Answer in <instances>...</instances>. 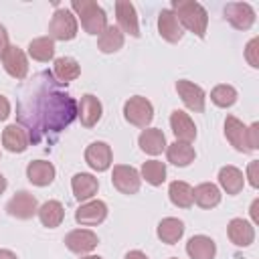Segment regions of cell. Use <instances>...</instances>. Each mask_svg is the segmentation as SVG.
I'll return each instance as SVG.
<instances>
[{
    "label": "cell",
    "instance_id": "1",
    "mask_svg": "<svg viewBox=\"0 0 259 259\" xmlns=\"http://www.w3.org/2000/svg\"><path fill=\"white\" fill-rule=\"evenodd\" d=\"M30 103H20V123L28 127V140L38 142L42 134H59L77 117V101L69 93L55 91L42 83V87L30 95Z\"/></svg>",
    "mask_w": 259,
    "mask_h": 259
},
{
    "label": "cell",
    "instance_id": "2",
    "mask_svg": "<svg viewBox=\"0 0 259 259\" xmlns=\"http://www.w3.org/2000/svg\"><path fill=\"white\" fill-rule=\"evenodd\" d=\"M170 10L176 14L182 28L194 32L198 38H202L206 34L208 14L198 2H194V0H174Z\"/></svg>",
    "mask_w": 259,
    "mask_h": 259
},
{
    "label": "cell",
    "instance_id": "3",
    "mask_svg": "<svg viewBox=\"0 0 259 259\" xmlns=\"http://www.w3.org/2000/svg\"><path fill=\"white\" fill-rule=\"evenodd\" d=\"M71 8L77 12V16L81 18V26L85 32L89 34H101L107 26V14L105 10L93 2V0H73Z\"/></svg>",
    "mask_w": 259,
    "mask_h": 259
},
{
    "label": "cell",
    "instance_id": "4",
    "mask_svg": "<svg viewBox=\"0 0 259 259\" xmlns=\"http://www.w3.org/2000/svg\"><path fill=\"white\" fill-rule=\"evenodd\" d=\"M49 36L53 40H73L77 36V18L69 8H57L49 22Z\"/></svg>",
    "mask_w": 259,
    "mask_h": 259
},
{
    "label": "cell",
    "instance_id": "5",
    "mask_svg": "<svg viewBox=\"0 0 259 259\" xmlns=\"http://www.w3.org/2000/svg\"><path fill=\"white\" fill-rule=\"evenodd\" d=\"M123 117L136 127H148L150 121L154 119V107L146 97L134 95L123 105Z\"/></svg>",
    "mask_w": 259,
    "mask_h": 259
},
{
    "label": "cell",
    "instance_id": "6",
    "mask_svg": "<svg viewBox=\"0 0 259 259\" xmlns=\"http://www.w3.org/2000/svg\"><path fill=\"white\" fill-rule=\"evenodd\" d=\"M111 182H113V186H115L121 194H136V192L140 190L142 176H140V172H138L134 166L117 164V166H113Z\"/></svg>",
    "mask_w": 259,
    "mask_h": 259
},
{
    "label": "cell",
    "instance_id": "7",
    "mask_svg": "<svg viewBox=\"0 0 259 259\" xmlns=\"http://www.w3.org/2000/svg\"><path fill=\"white\" fill-rule=\"evenodd\" d=\"M6 210L10 217H16L20 221H26V219H32L38 210V204H36V198L28 192V190H18L6 204Z\"/></svg>",
    "mask_w": 259,
    "mask_h": 259
},
{
    "label": "cell",
    "instance_id": "8",
    "mask_svg": "<svg viewBox=\"0 0 259 259\" xmlns=\"http://www.w3.org/2000/svg\"><path fill=\"white\" fill-rule=\"evenodd\" d=\"M225 18L237 30H249L255 22V10L247 2H231L225 6Z\"/></svg>",
    "mask_w": 259,
    "mask_h": 259
},
{
    "label": "cell",
    "instance_id": "9",
    "mask_svg": "<svg viewBox=\"0 0 259 259\" xmlns=\"http://www.w3.org/2000/svg\"><path fill=\"white\" fill-rule=\"evenodd\" d=\"M2 65H4V71L14 77V79H24L28 75V61H26V55L20 47L16 45H10L6 49V53L2 55Z\"/></svg>",
    "mask_w": 259,
    "mask_h": 259
},
{
    "label": "cell",
    "instance_id": "10",
    "mask_svg": "<svg viewBox=\"0 0 259 259\" xmlns=\"http://www.w3.org/2000/svg\"><path fill=\"white\" fill-rule=\"evenodd\" d=\"M107 217V204L103 200H87L75 210V221L83 227H95Z\"/></svg>",
    "mask_w": 259,
    "mask_h": 259
},
{
    "label": "cell",
    "instance_id": "11",
    "mask_svg": "<svg viewBox=\"0 0 259 259\" xmlns=\"http://www.w3.org/2000/svg\"><path fill=\"white\" fill-rule=\"evenodd\" d=\"M115 16H117V28L121 32H127L130 36L138 38L140 36V26H138V14L132 2L127 0H117L115 2Z\"/></svg>",
    "mask_w": 259,
    "mask_h": 259
},
{
    "label": "cell",
    "instance_id": "12",
    "mask_svg": "<svg viewBox=\"0 0 259 259\" xmlns=\"http://www.w3.org/2000/svg\"><path fill=\"white\" fill-rule=\"evenodd\" d=\"M176 91H178L182 103H184L188 109H192V111H204L206 95H204L202 87L194 85L192 81L180 79V81H176Z\"/></svg>",
    "mask_w": 259,
    "mask_h": 259
},
{
    "label": "cell",
    "instance_id": "13",
    "mask_svg": "<svg viewBox=\"0 0 259 259\" xmlns=\"http://www.w3.org/2000/svg\"><path fill=\"white\" fill-rule=\"evenodd\" d=\"M97 243H99L97 235L93 231H89V229H75V231L67 233V237H65L67 249L73 251V253H77V255H83V253L93 251L97 247Z\"/></svg>",
    "mask_w": 259,
    "mask_h": 259
},
{
    "label": "cell",
    "instance_id": "14",
    "mask_svg": "<svg viewBox=\"0 0 259 259\" xmlns=\"http://www.w3.org/2000/svg\"><path fill=\"white\" fill-rule=\"evenodd\" d=\"M170 127H172V134L176 136V142L190 144L196 138V125H194L192 117L188 113H184L182 109H174L170 113Z\"/></svg>",
    "mask_w": 259,
    "mask_h": 259
},
{
    "label": "cell",
    "instance_id": "15",
    "mask_svg": "<svg viewBox=\"0 0 259 259\" xmlns=\"http://www.w3.org/2000/svg\"><path fill=\"white\" fill-rule=\"evenodd\" d=\"M85 162L95 172H105L111 166V148L105 142H93L85 150Z\"/></svg>",
    "mask_w": 259,
    "mask_h": 259
},
{
    "label": "cell",
    "instance_id": "16",
    "mask_svg": "<svg viewBox=\"0 0 259 259\" xmlns=\"http://www.w3.org/2000/svg\"><path fill=\"white\" fill-rule=\"evenodd\" d=\"M158 32L168 42H178L184 36V30H182L180 22H178L176 14L170 8H164L158 14Z\"/></svg>",
    "mask_w": 259,
    "mask_h": 259
},
{
    "label": "cell",
    "instance_id": "17",
    "mask_svg": "<svg viewBox=\"0 0 259 259\" xmlns=\"http://www.w3.org/2000/svg\"><path fill=\"white\" fill-rule=\"evenodd\" d=\"M77 117L81 119V125L93 127L101 119V101L95 95L85 93L77 103Z\"/></svg>",
    "mask_w": 259,
    "mask_h": 259
},
{
    "label": "cell",
    "instance_id": "18",
    "mask_svg": "<svg viewBox=\"0 0 259 259\" xmlns=\"http://www.w3.org/2000/svg\"><path fill=\"white\" fill-rule=\"evenodd\" d=\"M225 136H227V140L231 142V146L237 152H249V146H247V125L239 117L227 115V119H225Z\"/></svg>",
    "mask_w": 259,
    "mask_h": 259
},
{
    "label": "cell",
    "instance_id": "19",
    "mask_svg": "<svg viewBox=\"0 0 259 259\" xmlns=\"http://www.w3.org/2000/svg\"><path fill=\"white\" fill-rule=\"evenodd\" d=\"M28 134H26V130L22 127V125H18V123H10V125H6L4 127V132H2V146L8 150V152H12V154H20V152H24L26 148H28Z\"/></svg>",
    "mask_w": 259,
    "mask_h": 259
},
{
    "label": "cell",
    "instance_id": "20",
    "mask_svg": "<svg viewBox=\"0 0 259 259\" xmlns=\"http://www.w3.org/2000/svg\"><path fill=\"white\" fill-rule=\"evenodd\" d=\"M227 235L233 245L237 247H249L255 241V229L245 219H233L227 227Z\"/></svg>",
    "mask_w": 259,
    "mask_h": 259
},
{
    "label": "cell",
    "instance_id": "21",
    "mask_svg": "<svg viewBox=\"0 0 259 259\" xmlns=\"http://www.w3.org/2000/svg\"><path fill=\"white\" fill-rule=\"evenodd\" d=\"M26 178L34 186H49L55 180V166L47 160H32L26 166Z\"/></svg>",
    "mask_w": 259,
    "mask_h": 259
},
{
    "label": "cell",
    "instance_id": "22",
    "mask_svg": "<svg viewBox=\"0 0 259 259\" xmlns=\"http://www.w3.org/2000/svg\"><path fill=\"white\" fill-rule=\"evenodd\" d=\"M71 188H73V194L75 198L81 202H87L89 198H93L97 194V188H99V182L93 174H87V172H79L73 176L71 180Z\"/></svg>",
    "mask_w": 259,
    "mask_h": 259
},
{
    "label": "cell",
    "instance_id": "23",
    "mask_svg": "<svg viewBox=\"0 0 259 259\" xmlns=\"http://www.w3.org/2000/svg\"><path fill=\"white\" fill-rule=\"evenodd\" d=\"M138 144H140L142 152H146L150 156H158V154H162L166 150V136L158 127H146L140 134Z\"/></svg>",
    "mask_w": 259,
    "mask_h": 259
},
{
    "label": "cell",
    "instance_id": "24",
    "mask_svg": "<svg viewBox=\"0 0 259 259\" xmlns=\"http://www.w3.org/2000/svg\"><path fill=\"white\" fill-rule=\"evenodd\" d=\"M186 253L190 255V259H214L217 245L206 235H194L186 243Z\"/></svg>",
    "mask_w": 259,
    "mask_h": 259
},
{
    "label": "cell",
    "instance_id": "25",
    "mask_svg": "<svg viewBox=\"0 0 259 259\" xmlns=\"http://www.w3.org/2000/svg\"><path fill=\"white\" fill-rule=\"evenodd\" d=\"M53 75H55L57 83L67 85L69 81H75L81 75V67L73 57H59L53 65Z\"/></svg>",
    "mask_w": 259,
    "mask_h": 259
},
{
    "label": "cell",
    "instance_id": "26",
    "mask_svg": "<svg viewBox=\"0 0 259 259\" xmlns=\"http://www.w3.org/2000/svg\"><path fill=\"white\" fill-rule=\"evenodd\" d=\"M219 184L227 194H239L245 184V176L235 166H223L219 170Z\"/></svg>",
    "mask_w": 259,
    "mask_h": 259
},
{
    "label": "cell",
    "instance_id": "27",
    "mask_svg": "<svg viewBox=\"0 0 259 259\" xmlns=\"http://www.w3.org/2000/svg\"><path fill=\"white\" fill-rule=\"evenodd\" d=\"M158 237L162 243H168V245H174L182 239L184 235V223L180 219H174V217H166L158 223Z\"/></svg>",
    "mask_w": 259,
    "mask_h": 259
},
{
    "label": "cell",
    "instance_id": "28",
    "mask_svg": "<svg viewBox=\"0 0 259 259\" xmlns=\"http://www.w3.org/2000/svg\"><path fill=\"white\" fill-rule=\"evenodd\" d=\"M192 198L200 208H212L221 202V190L212 182H202L196 188H192Z\"/></svg>",
    "mask_w": 259,
    "mask_h": 259
},
{
    "label": "cell",
    "instance_id": "29",
    "mask_svg": "<svg viewBox=\"0 0 259 259\" xmlns=\"http://www.w3.org/2000/svg\"><path fill=\"white\" fill-rule=\"evenodd\" d=\"M36 214H38L42 227L55 229V227H59V225L63 223V219H65V208H63V204H61L59 200H47L42 206H38Z\"/></svg>",
    "mask_w": 259,
    "mask_h": 259
},
{
    "label": "cell",
    "instance_id": "30",
    "mask_svg": "<svg viewBox=\"0 0 259 259\" xmlns=\"http://www.w3.org/2000/svg\"><path fill=\"white\" fill-rule=\"evenodd\" d=\"M166 156H168V162H170V164L184 168V166H188V164L196 158V152H194V148H192L190 144H186V142H174V144H170V146L166 148Z\"/></svg>",
    "mask_w": 259,
    "mask_h": 259
},
{
    "label": "cell",
    "instance_id": "31",
    "mask_svg": "<svg viewBox=\"0 0 259 259\" xmlns=\"http://www.w3.org/2000/svg\"><path fill=\"white\" fill-rule=\"evenodd\" d=\"M168 196H170L172 204L178 206V208H190L192 202H194V198H192V186H190L188 182H184V180H174V182H170V186H168Z\"/></svg>",
    "mask_w": 259,
    "mask_h": 259
},
{
    "label": "cell",
    "instance_id": "32",
    "mask_svg": "<svg viewBox=\"0 0 259 259\" xmlns=\"http://www.w3.org/2000/svg\"><path fill=\"white\" fill-rule=\"evenodd\" d=\"M28 55L30 59L38 63H47L55 57V40L51 36H38L28 42Z\"/></svg>",
    "mask_w": 259,
    "mask_h": 259
},
{
    "label": "cell",
    "instance_id": "33",
    "mask_svg": "<svg viewBox=\"0 0 259 259\" xmlns=\"http://www.w3.org/2000/svg\"><path fill=\"white\" fill-rule=\"evenodd\" d=\"M97 47H99L101 53H115V51H119L123 47V32L117 26L107 24L105 30L97 38Z\"/></svg>",
    "mask_w": 259,
    "mask_h": 259
},
{
    "label": "cell",
    "instance_id": "34",
    "mask_svg": "<svg viewBox=\"0 0 259 259\" xmlns=\"http://www.w3.org/2000/svg\"><path fill=\"white\" fill-rule=\"evenodd\" d=\"M140 176H142L148 184L160 186V184L166 180V164L160 162V160H148V162L142 164Z\"/></svg>",
    "mask_w": 259,
    "mask_h": 259
},
{
    "label": "cell",
    "instance_id": "35",
    "mask_svg": "<svg viewBox=\"0 0 259 259\" xmlns=\"http://www.w3.org/2000/svg\"><path fill=\"white\" fill-rule=\"evenodd\" d=\"M210 101L219 107H231L237 101V89L231 85H217L210 91Z\"/></svg>",
    "mask_w": 259,
    "mask_h": 259
},
{
    "label": "cell",
    "instance_id": "36",
    "mask_svg": "<svg viewBox=\"0 0 259 259\" xmlns=\"http://www.w3.org/2000/svg\"><path fill=\"white\" fill-rule=\"evenodd\" d=\"M257 51H259V38L255 36V38H251L249 42H247V47H245V57H247V61H249V65L251 67H259V57H257Z\"/></svg>",
    "mask_w": 259,
    "mask_h": 259
},
{
    "label": "cell",
    "instance_id": "37",
    "mask_svg": "<svg viewBox=\"0 0 259 259\" xmlns=\"http://www.w3.org/2000/svg\"><path fill=\"white\" fill-rule=\"evenodd\" d=\"M247 146H249V152L259 148V123L257 121L247 127Z\"/></svg>",
    "mask_w": 259,
    "mask_h": 259
},
{
    "label": "cell",
    "instance_id": "38",
    "mask_svg": "<svg viewBox=\"0 0 259 259\" xmlns=\"http://www.w3.org/2000/svg\"><path fill=\"white\" fill-rule=\"evenodd\" d=\"M257 168H259V162H257V160H253V162L249 164V168H247V178H249V184H251L253 188H257V186H259V176H257Z\"/></svg>",
    "mask_w": 259,
    "mask_h": 259
},
{
    "label": "cell",
    "instance_id": "39",
    "mask_svg": "<svg viewBox=\"0 0 259 259\" xmlns=\"http://www.w3.org/2000/svg\"><path fill=\"white\" fill-rule=\"evenodd\" d=\"M8 47H10V42H8V32H6L4 24H0V59H2V55L6 53Z\"/></svg>",
    "mask_w": 259,
    "mask_h": 259
},
{
    "label": "cell",
    "instance_id": "40",
    "mask_svg": "<svg viewBox=\"0 0 259 259\" xmlns=\"http://www.w3.org/2000/svg\"><path fill=\"white\" fill-rule=\"evenodd\" d=\"M8 115H10V101L4 95H0V121H4Z\"/></svg>",
    "mask_w": 259,
    "mask_h": 259
},
{
    "label": "cell",
    "instance_id": "41",
    "mask_svg": "<svg viewBox=\"0 0 259 259\" xmlns=\"http://www.w3.org/2000/svg\"><path fill=\"white\" fill-rule=\"evenodd\" d=\"M257 208H259V200L255 198V200H253V204H251V219H253V223H259V214H257Z\"/></svg>",
    "mask_w": 259,
    "mask_h": 259
},
{
    "label": "cell",
    "instance_id": "42",
    "mask_svg": "<svg viewBox=\"0 0 259 259\" xmlns=\"http://www.w3.org/2000/svg\"><path fill=\"white\" fill-rule=\"evenodd\" d=\"M123 259H148V257H146V253H142V251H130V253H125Z\"/></svg>",
    "mask_w": 259,
    "mask_h": 259
},
{
    "label": "cell",
    "instance_id": "43",
    "mask_svg": "<svg viewBox=\"0 0 259 259\" xmlns=\"http://www.w3.org/2000/svg\"><path fill=\"white\" fill-rule=\"evenodd\" d=\"M0 259H16V255L8 249H0Z\"/></svg>",
    "mask_w": 259,
    "mask_h": 259
},
{
    "label": "cell",
    "instance_id": "44",
    "mask_svg": "<svg viewBox=\"0 0 259 259\" xmlns=\"http://www.w3.org/2000/svg\"><path fill=\"white\" fill-rule=\"evenodd\" d=\"M6 186H8V182H6V178H4L2 174H0V194H2L4 190H6Z\"/></svg>",
    "mask_w": 259,
    "mask_h": 259
},
{
    "label": "cell",
    "instance_id": "45",
    "mask_svg": "<svg viewBox=\"0 0 259 259\" xmlns=\"http://www.w3.org/2000/svg\"><path fill=\"white\" fill-rule=\"evenodd\" d=\"M81 259H101L99 255H85V257H81Z\"/></svg>",
    "mask_w": 259,
    "mask_h": 259
},
{
    "label": "cell",
    "instance_id": "46",
    "mask_svg": "<svg viewBox=\"0 0 259 259\" xmlns=\"http://www.w3.org/2000/svg\"><path fill=\"white\" fill-rule=\"evenodd\" d=\"M170 259H176V257H170Z\"/></svg>",
    "mask_w": 259,
    "mask_h": 259
}]
</instances>
